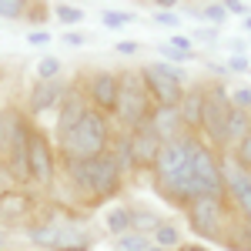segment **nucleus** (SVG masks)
<instances>
[{
  "mask_svg": "<svg viewBox=\"0 0 251 251\" xmlns=\"http://www.w3.org/2000/svg\"><path fill=\"white\" fill-rule=\"evenodd\" d=\"M57 181H64L71 201H77L84 208H97V204H104L124 191L127 177L117 171L111 154H97L87 161H60Z\"/></svg>",
  "mask_w": 251,
  "mask_h": 251,
  "instance_id": "nucleus-1",
  "label": "nucleus"
},
{
  "mask_svg": "<svg viewBox=\"0 0 251 251\" xmlns=\"http://www.w3.org/2000/svg\"><path fill=\"white\" fill-rule=\"evenodd\" d=\"M198 134H181L177 141L161 144L157 161L151 164V188L157 198H164L171 208H188L191 204V161L198 148Z\"/></svg>",
  "mask_w": 251,
  "mask_h": 251,
  "instance_id": "nucleus-2",
  "label": "nucleus"
},
{
  "mask_svg": "<svg viewBox=\"0 0 251 251\" xmlns=\"http://www.w3.org/2000/svg\"><path fill=\"white\" fill-rule=\"evenodd\" d=\"M114 134H117L114 121L91 107V111L80 117L67 134H60L57 141H54V148H57V161H87V157L107 154V148H111Z\"/></svg>",
  "mask_w": 251,
  "mask_h": 251,
  "instance_id": "nucleus-3",
  "label": "nucleus"
},
{
  "mask_svg": "<svg viewBox=\"0 0 251 251\" xmlns=\"http://www.w3.org/2000/svg\"><path fill=\"white\" fill-rule=\"evenodd\" d=\"M117 77H121V94H117V107L111 121H117V131H134L148 121L154 100H151L141 67H124V71H117Z\"/></svg>",
  "mask_w": 251,
  "mask_h": 251,
  "instance_id": "nucleus-4",
  "label": "nucleus"
},
{
  "mask_svg": "<svg viewBox=\"0 0 251 251\" xmlns=\"http://www.w3.org/2000/svg\"><path fill=\"white\" fill-rule=\"evenodd\" d=\"M184 218H188V228L198 238H204V245L208 241L225 245L234 228V211L228 204V198H194L184 208Z\"/></svg>",
  "mask_w": 251,
  "mask_h": 251,
  "instance_id": "nucleus-5",
  "label": "nucleus"
},
{
  "mask_svg": "<svg viewBox=\"0 0 251 251\" xmlns=\"http://www.w3.org/2000/svg\"><path fill=\"white\" fill-rule=\"evenodd\" d=\"M60 174V161H57V148L54 137L47 131H40L34 124L30 131V144H27V188H54Z\"/></svg>",
  "mask_w": 251,
  "mask_h": 251,
  "instance_id": "nucleus-6",
  "label": "nucleus"
},
{
  "mask_svg": "<svg viewBox=\"0 0 251 251\" xmlns=\"http://www.w3.org/2000/svg\"><path fill=\"white\" fill-rule=\"evenodd\" d=\"M231 87H225L221 80H211L208 84V97H204V114H201V127H198V137L214 148L218 154H225V124H228V114H231V97H228Z\"/></svg>",
  "mask_w": 251,
  "mask_h": 251,
  "instance_id": "nucleus-7",
  "label": "nucleus"
},
{
  "mask_svg": "<svg viewBox=\"0 0 251 251\" xmlns=\"http://www.w3.org/2000/svg\"><path fill=\"white\" fill-rule=\"evenodd\" d=\"M194 198H225V177H221V154L198 141L191 161V201Z\"/></svg>",
  "mask_w": 251,
  "mask_h": 251,
  "instance_id": "nucleus-8",
  "label": "nucleus"
},
{
  "mask_svg": "<svg viewBox=\"0 0 251 251\" xmlns=\"http://www.w3.org/2000/svg\"><path fill=\"white\" fill-rule=\"evenodd\" d=\"M141 74L148 80V91H151L154 104H164V107H177L181 104V94H184V74H181V67L154 60V64H144Z\"/></svg>",
  "mask_w": 251,
  "mask_h": 251,
  "instance_id": "nucleus-9",
  "label": "nucleus"
},
{
  "mask_svg": "<svg viewBox=\"0 0 251 251\" xmlns=\"http://www.w3.org/2000/svg\"><path fill=\"white\" fill-rule=\"evenodd\" d=\"M80 87H84V97L87 104L100 111V114H114L117 107V94H121V77L117 71H91L87 77H80Z\"/></svg>",
  "mask_w": 251,
  "mask_h": 251,
  "instance_id": "nucleus-10",
  "label": "nucleus"
},
{
  "mask_svg": "<svg viewBox=\"0 0 251 251\" xmlns=\"http://www.w3.org/2000/svg\"><path fill=\"white\" fill-rule=\"evenodd\" d=\"M40 198L27 184H20V188H14L10 194H3L0 198V228L3 231H10V228H17V225H27L30 218H34V211H37Z\"/></svg>",
  "mask_w": 251,
  "mask_h": 251,
  "instance_id": "nucleus-11",
  "label": "nucleus"
},
{
  "mask_svg": "<svg viewBox=\"0 0 251 251\" xmlns=\"http://www.w3.org/2000/svg\"><path fill=\"white\" fill-rule=\"evenodd\" d=\"M67 94V80H37L30 91H27V104H24V114L30 117H40V114H50V111H57L60 97Z\"/></svg>",
  "mask_w": 251,
  "mask_h": 251,
  "instance_id": "nucleus-12",
  "label": "nucleus"
},
{
  "mask_svg": "<svg viewBox=\"0 0 251 251\" xmlns=\"http://www.w3.org/2000/svg\"><path fill=\"white\" fill-rule=\"evenodd\" d=\"M91 111V104H87V97H84V87H80V80H74V84H67V94L60 97L57 104V124H54V141H57L60 134H67L74 124H77L80 117Z\"/></svg>",
  "mask_w": 251,
  "mask_h": 251,
  "instance_id": "nucleus-13",
  "label": "nucleus"
},
{
  "mask_svg": "<svg viewBox=\"0 0 251 251\" xmlns=\"http://www.w3.org/2000/svg\"><path fill=\"white\" fill-rule=\"evenodd\" d=\"M131 134V154H134V171H151V164L157 161V151H161V137L148 127V121L127 131Z\"/></svg>",
  "mask_w": 251,
  "mask_h": 251,
  "instance_id": "nucleus-14",
  "label": "nucleus"
},
{
  "mask_svg": "<svg viewBox=\"0 0 251 251\" xmlns=\"http://www.w3.org/2000/svg\"><path fill=\"white\" fill-rule=\"evenodd\" d=\"M94 248V231L84 225V221H60L57 225V238H54V248L50 251H91Z\"/></svg>",
  "mask_w": 251,
  "mask_h": 251,
  "instance_id": "nucleus-15",
  "label": "nucleus"
},
{
  "mask_svg": "<svg viewBox=\"0 0 251 251\" xmlns=\"http://www.w3.org/2000/svg\"><path fill=\"white\" fill-rule=\"evenodd\" d=\"M204 97H208V84H191V87H184V94H181L177 114H181V124H184L188 134H198V127H201Z\"/></svg>",
  "mask_w": 251,
  "mask_h": 251,
  "instance_id": "nucleus-16",
  "label": "nucleus"
},
{
  "mask_svg": "<svg viewBox=\"0 0 251 251\" xmlns=\"http://www.w3.org/2000/svg\"><path fill=\"white\" fill-rule=\"evenodd\" d=\"M148 127L161 137V144L177 141L181 134H188V131H184V124H181L177 107H164V104H154V107H151V114H148Z\"/></svg>",
  "mask_w": 251,
  "mask_h": 251,
  "instance_id": "nucleus-17",
  "label": "nucleus"
},
{
  "mask_svg": "<svg viewBox=\"0 0 251 251\" xmlns=\"http://www.w3.org/2000/svg\"><path fill=\"white\" fill-rule=\"evenodd\" d=\"M107 154H111V161L117 164V171L124 174V177H131L134 171V154H131V134L127 131H117L114 141H111V148H107Z\"/></svg>",
  "mask_w": 251,
  "mask_h": 251,
  "instance_id": "nucleus-18",
  "label": "nucleus"
},
{
  "mask_svg": "<svg viewBox=\"0 0 251 251\" xmlns=\"http://www.w3.org/2000/svg\"><path fill=\"white\" fill-rule=\"evenodd\" d=\"M251 131V111H241V107H231L228 114V124H225V154L231 151L234 144Z\"/></svg>",
  "mask_w": 251,
  "mask_h": 251,
  "instance_id": "nucleus-19",
  "label": "nucleus"
},
{
  "mask_svg": "<svg viewBox=\"0 0 251 251\" xmlns=\"http://www.w3.org/2000/svg\"><path fill=\"white\" fill-rule=\"evenodd\" d=\"M104 231L111 238H121V234L131 231V204H114L104 214Z\"/></svg>",
  "mask_w": 251,
  "mask_h": 251,
  "instance_id": "nucleus-20",
  "label": "nucleus"
},
{
  "mask_svg": "<svg viewBox=\"0 0 251 251\" xmlns=\"http://www.w3.org/2000/svg\"><path fill=\"white\" fill-rule=\"evenodd\" d=\"M157 225H161V218H157L154 211H148V208H134L131 204V231H137V234H151L157 231Z\"/></svg>",
  "mask_w": 251,
  "mask_h": 251,
  "instance_id": "nucleus-21",
  "label": "nucleus"
},
{
  "mask_svg": "<svg viewBox=\"0 0 251 251\" xmlns=\"http://www.w3.org/2000/svg\"><path fill=\"white\" fill-rule=\"evenodd\" d=\"M151 245H157V248H164V251H174L181 245V228L171 225V221H161L157 231L151 234Z\"/></svg>",
  "mask_w": 251,
  "mask_h": 251,
  "instance_id": "nucleus-22",
  "label": "nucleus"
},
{
  "mask_svg": "<svg viewBox=\"0 0 251 251\" xmlns=\"http://www.w3.org/2000/svg\"><path fill=\"white\" fill-rule=\"evenodd\" d=\"M50 14H54V10H50V3H47V0H30L24 20H27V24H34V30H37V27H47Z\"/></svg>",
  "mask_w": 251,
  "mask_h": 251,
  "instance_id": "nucleus-23",
  "label": "nucleus"
},
{
  "mask_svg": "<svg viewBox=\"0 0 251 251\" xmlns=\"http://www.w3.org/2000/svg\"><path fill=\"white\" fill-rule=\"evenodd\" d=\"M148 245H151V238L137 234V231H127V234H121V238H114V251H144Z\"/></svg>",
  "mask_w": 251,
  "mask_h": 251,
  "instance_id": "nucleus-24",
  "label": "nucleus"
},
{
  "mask_svg": "<svg viewBox=\"0 0 251 251\" xmlns=\"http://www.w3.org/2000/svg\"><path fill=\"white\" fill-rule=\"evenodd\" d=\"M14 114L17 107H0V157H7V144H10V127H14Z\"/></svg>",
  "mask_w": 251,
  "mask_h": 251,
  "instance_id": "nucleus-25",
  "label": "nucleus"
},
{
  "mask_svg": "<svg viewBox=\"0 0 251 251\" xmlns=\"http://www.w3.org/2000/svg\"><path fill=\"white\" fill-rule=\"evenodd\" d=\"M50 10H54V17H57L64 27H74V24L84 20V10L74 7V3H57V7H50Z\"/></svg>",
  "mask_w": 251,
  "mask_h": 251,
  "instance_id": "nucleus-26",
  "label": "nucleus"
},
{
  "mask_svg": "<svg viewBox=\"0 0 251 251\" xmlns=\"http://www.w3.org/2000/svg\"><path fill=\"white\" fill-rule=\"evenodd\" d=\"M231 151H234V164H238L241 171H248V174H251V131L241 137L238 144H234Z\"/></svg>",
  "mask_w": 251,
  "mask_h": 251,
  "instance_id": "nucleus-27",
  "label": "nucleus"
},
{
  "mask_svg": "<svg viewBox=\"0 0 251 251\" xmlns=\"http://www.w3.org/2000/svg\"><path fill=\"white\" fill-rule=\"evenodd\" d=\"M34 74H37V80H57L60 77V60L57 57H40L34 64Z\"/></svg>",
  "mask_w": 251,
  "mask_h": 251,
  "instance_id": "nucleus-28",
  "label": "nucleus"
},
{
  "mask_svg": "<svg viewBox=\"0 0 251 251\" xmlns=\"http://www.w3.org/2000/svg\"><path fill=\"white\" fill-rule=\"evenodd\" d=\"M30 0H0V20H24Z\"/></svg>",
  "mask_w": 251,
  "mask_h": 251,
  "instance_id": "nucleus-29",
  "label": "nucleus"
},
{
  "mask_svg": "<svg viewBox=\"0 0 251 251\" xmlns=\"http://www.w3.org/2000/svg\"><path fill=\"white\" fill-rule=\"evenodd\" d=\"M194 17H198V20H208L211 27H218V24H225V20H228V14H225V7H221V3H204L201 10H194Z\"/></svg>",
  "mask_w": 251,
  "mask_h": 251,
  "instance_id": "nucleus-30",
  "label": "nucleus"
},
{
  "mask_svg": "<svg viewBox=\"0 0 251 251\" xmlns=\"http://www.w3.org/2000/svg\"><path fill=\"white\" fill-rule=\"evenodd\" d=\"M100 24L104 27H127V24H134V14L131 10H104Z\"/></svg>",
  "mask_w": 251,
  "mask_h": 251,
  "instance_id": "nucleus-31",
  "label": "nucleus"
},
{
  "mask_svg": "<svg viewBox=\"0 0 251 251\" xmlns=\"http://www.w3.org/2000/svg\"><path fill=\"white\" fill-rule=\"evenodd\" d=\"M14 188H20V184H17V177H14V171L7 168V161L0 157V198H3V194H10Z\"/></svg>",
  "mask_w": 251,
  "mask_h": 251,
  "instance_id": "nucleus-32",
  "label": "nucleus"
},
{
  "mask_svg": "<svg viewBox=\"0 0 251 251\" xmlns=\"http://www.w3.org/2000/svg\"><path fill=\"white\" fill-rule=\"evenodd\" d=\"M228 97H231V107L251 111V87H231V91H228Z\"/></svg>",
  "mask_w": 251,
  "mask_h": 251,
  "instance_id": "nucleus-33",
  "label": "nucleus"
},
{
  "mask_svg": "<svg viewBox=\"0 0 251 251\" xmlns=\"http://www.w3.org/2000/svg\"><path fill=\"white\" fill-rule=\"evenodd\" d=\"M151 20H154V24H161V27H171V30H177V24H181V17H177V14H171V10H154V14H151Z\"/></svg>",
  "mask_w": 251,
  "mask_h": 251,
  "instance_id": "nucleus-34",
  "label": "nucleus"
},
{
  "mask_svg": "<svg viewBox=\"0 0 251 251\" xmlns=\"http://www.w3.org/2000/svg\"><path fill=\"white\" fill-rule=\"evenodd\" d=\"M225 71H231V74H251V64H248L245 54H234V57L228 60V67H225Z\"/></svg>",
  "mask_w": 251,
  "mask_h": 251,
  "instance_id": "nucleus-35",
  "label": "nucleus"
},
{
  "mask_svg": "<svg viewBox=\"0 0 251 251\" xmlns=\"http://www.w3.org/2000/svg\"><path fill=\"white\" fill-rule=\"evenodd\" d=\"M50 34H47V27H37V30H30V34H27V44H30V47H47V44H50Z\"/></svg>",
  "mask_w": 251,
  "mask_h": 251,
  "instance_id": "nucleus-36",
  "label": "nucleus"
},
{
  "mask_svg": "<svg viewBox=\"0 0 251 251\" xmlns=\"http://www.w3.org/2000/svg\"><path fill=\"white\" fill-rule=\"evenodd\" d=\"M161 57H164V64H181V60H191L194 50H191V54H181V50H174V47L164 44V47H161Z\"/></svg>",
  "mask_w": 251,
  "mask_h": 251,
  "instance_id": "nucleus-37",
  "label": "nucleus"
},
{
  "mask_svg": "<svg viewBox=\"0 0 251 251\" xmlns=\"http://www.w3.org/2000/svg\"><path fill=\"white\" fill-rule=\"evenodd\" d=\"M225 14H234V17H248V3L245 0H221Z\"/></svg>",
  "mask_w": 251,
  "mask_h": 251,
  "instance_id": "nucleus-38",
  "label": "nucleus"
},
{
  "mask_svg": "<svg viewBox=\"0 0 251 251\" xmlns=\"http://www.w3.org/2000/svg\"><path fill=\"white\" fill-rule=\"evenodd\" d=\"M168 47L181 50V54H191V37H184V34H177V30H174V37L168 40Z\"/></svg>",
  "mask_w": 251,
  "mask_h": 251,
  "instance_id": "nucleus-39",
  "label": "nucleus"
},
{
  "mask_svg": "<svg viewBox=\"0 0 251 251\" xmlns=\"http://www.w3.org/2000/svg\"><path fill=\"white\" fill-rule=\"evenodd\" d=\"M64 44H67V47H84L87 37H84L80 30H67V34H64Z\"/></svg>",
  "mask_w": 251,
  "mask_h": 251,
  "instance_id": "nucleus-40",
  "label": "nucleus"
},
{
  "mask_svg": "<svg viewBox=\"0 0 251 251\" xmlns=\"http://www.w3.org/2000/svg\"><path fill=\"white\" fill-rule=\"evenodd\" d=\"M114 50H117V54H127V57H131V54H137V44H134V40H121Z\"/></svg>",
  "mask_w": 251,
  "mask_h": 251,
  "instance_id": "nucleus-41",
  "label": "nucleus"
},
{
  "mask_svg": "<svg viewBox=\"0 0 251 251\" xmlns=\"http://www.w3.org/2000/svg\"><path fill=\"white\" fill-rule=\"evenodd\" d=\"M174 251H211V248H208V245H184V241H181Z\"/></svg>",
  "mask_w": 251,
  "mask_h": 251,
  "instance_id": "nucleus-42",
  "label": "nucleus"
},
{
  "mask_svg": "<svg viewBox=\"0 0 251 251\" xmlns=\"http://www.w3.org/2000/svg\"><path fill=\"white\" fill-rule=\"evenodd\" d=\"M151 3H154V7H164V10H168V7H177L181 0H151Z\"/></svg>",
  "mask_w": 251,
  "mask_h": 251,
  "instance_id": "nucleus-43",
  "label": "nucleus"
},
{
  "mask_svg": "<svg viewBox=\"0 0 251 251\" xmlns=\"http://www.w3.org/2000/svg\"><path fill=\"white\" fill-rule=\"evenodd\" d=\"M7 245H10V234L0 228V251H7Z\"/></svg>",
  "mask_w": 251,
  "mask_h": 251,
  "instance_id": "nucleus-44",
  "label": "nucleus"
},
{
  "mask_svg": "<svg viewBox=\"0 0 251 251\" xmlns=\"http://www.w3.org/2000/svg\"><path fill=\"white\" fill-rule=\"evenodd\" d=\"M194 37H201V40H214V30H198Z\"/></svg>",
  "mask_w": 251,
  "mask_h": 251,
  "instance_id": "nucleus-45",
  "label": "nucleus"
},
{
  "mask_svg": "<svg viewBox=\"0 0 251 251\" xmlns=\"http://www.w3.org/2000/svg\"><path fill=\"white\" fill-rule=\"evenodd\" d=\"M245 30H251V14H248V17H245Z\"/></svg>",
  "mask_w": 251,
  "mask_h": 251,
  "instance_id": "nucleus-46",
  "label": "nucleus"
},
{
  "mask_svg": "<svg viewBox=\"0 0 251 251\" xmlns=\"http://www.w3.org/2000/svg\"><path fill=\"white\" fill-rule=\"evenodd\" d=\"M144 251H164V248H157V245H148V248H144Z\"/></svg>",
  "mask_w": 251,
  "mask_h": 251,
  "instance_id": "nucleus-47",
  "label": "nucleus"
}]
</instances>
